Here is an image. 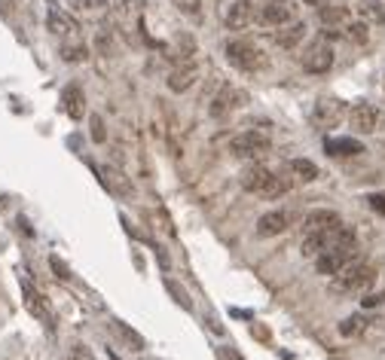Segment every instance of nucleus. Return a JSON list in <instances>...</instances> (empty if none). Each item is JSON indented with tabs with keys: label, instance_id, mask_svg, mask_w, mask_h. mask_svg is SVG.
I'll return each mask as SVG.
<instances>
[{
	"label": "nucleus",
	"instance_id": "23",
	"mask_svg": "<svg viewBox=\"0 0 385 360\" xmlns=\"http://www.w3.org/2000/svg\"><path fill=\"white\" fill-rule=\"evenodd\" d=\"M358 16H361V22H367V25H385V6L379 0H361Z\"/></svg>",
	"mask_w": 385,
	"mask_h": 360
},
{
	"label": "nucleus",
	"instance_id": "16",
	"mask_svg": "<svg viewBox=\"0 0 385 360\" xmlns=\"http://www.w3.org/2000/svg\"><path fill=\"white\" fill-rule=\"evenodd\" d=\"M349 6H337V4H321L318 6V18L324 28H346L349 25Z\"/></svg>",
	"mask_w": 385,
	"mask_h": 360
},
{
	"label": "nucleus",
	"instance_id": "12",
	"mask_svg": "<svg viewBox=\"0 0 385 360\" xmlns=\"http://www.w3.org/2000/svg\"><path fill=\"white\" fill-rule=\"evenodd\" d=\"M245 101H248V92H242L236 86H224L217 92V98L211 101V116H227V113L242 107Z\"/></svg>",
	"mask_w": 385,
	"mask_h": 360
},
{
	"label": "nucleus",
	"instance_id": "29",
	"mask_svg": "<svg viewBox=\"0 0 385 360\" xmlns=\"http://www.w3.org/2000/svg\"><path fill=\"white\" fill-rule=\"evenodd\" d=\"M74 4V9H80V13H104L107 9V0H70Z\"/></svg>",
	"mask_w": 385,
	"mask_h": 360
},
{
	"label": "nucleus",
	"instance_id": "15",
	"mask_svg": "<svg viewBox=\"0 0 385 360\" xmlns=\"http://www.w3.org/2000/svg\"><path fill=\"white\" fill-rule=\"evenodd\" d=\"M192 83H196V65H192V61H180V65L168 74V89L171 92H187Z\"/></svg>",
	"mask_w": 385,
	"mask_h": 360
},
{
	"label": "nucleus",
	"instance_id": "21",
	"mask_svg": "<svg viewBox=\"0 0 385 360\" xmlns=\"http://www.w3.org/2000/svg\"><path fill=\"white\" fill-rule=\"evenodd\" d=\"M306 37V25L303 22H288V25H281V31L276 34V43L281 46V49H293V46H300V40Z\"/></svg>",
	"mask_w": 385,
	"mask_h": 360
},
{
	"label": "nucleus",
	"instance_id": "32",
	"mask_svg": "<svg viewBox=\"0 0 385 360\" xmlns=\"http://www.w3.org/2000/svg\"><path fill=\"white\" fill-rule=\"evenodd\" d=\"M92 138H95V143H104V122H101V116H92Z\"/></svg>",
	"mask_w": 385,
	"mask_h": 360
},
{
	"label": "nucleus",
	"instance_id": "2",
	"mask_svg": "<svg viewBox=\"0 0 385 360\" xmlns=\"http://www.w3.org/2000/svg\"><path fill=\"white\" fill-rule=\"evenodd\" d=\"M242 187H245L248 192L260 195V199H278V195L288 192V180L278 178V174H272L269 168L254 165L251 171L242 174Z\"/></svg>",
	"mask_w": 385,
	"mask_h": 360
},
{
	"label": "nucleus",
	"instance_id": "19",
	"mask_svg": "<svg viewBox=\"0 0 385 360\" xmlns=\"http://www.w3.org/2000/svg\"><path fill=\"white\" fill-rule=\"evenodd\" d=\"M62 104H65V113H67L70 119H83L86 116V98H83V92H80L77 86H67L65 89Z\"/></svg>",
	"mask_w": 385,
	"mask_h": 360
},
{
	"label": "nucleus",
	"instance_id": "9",
	"mask_svg": "<svg viewBox=\"0 0 385 360\" xmlns=\"http://www.w3.org/2000/svg\"><path fill=\"white\" fill-rule=\"evenodd\" d=\"M46 25L49 31L62 40V43H70V40H80V22L70 13H65V9H58L53 6L49 9V16H46Z\"/></svg>",
	"mask_w": 385,
	"mask_h": 360
},
{
	"label": "nucleus",
	"instance_id": "20",
	"mask_svg": "<svg viewBox=\"0 0 385 360\" xmlns=\"http://www.w3.org/2000/svg\"><path fill=\"white\" fill-rule=\"evenodd\" d=\"M101 180H104V187L110 192H119V195H131V183L126 180V174L114 168V165H104L101 168Z\"/></svg>",
	"mask_w": 385,
	"mask_h": 360
},
{
	"label": "nucleus",
	"instance_id": "3",
	"mask_svg": "<svg viewBox=\"0 0 385 360\" xmlns=\"http://www.w3.org/2000/svg\"><path fill=\"white\" fill-rule=\"evenodd\" d=\"M269 135H263V131H242V135H236L229 141V153L236 159H260L269 153Z\"/></svg>",
	"mask_w": 385,
	"mask_h": 360
},
{
	"label": "nucleus",
	"instance_id": "22",
	"mask_svg": "<svg viewBox=\"0 0 385 360\" xmlns=\"http://www.w3.org/2000/svg\"><path fill=\"white\" fill-rule=\"evenodd\" d=\"M110 330H114L119 339H123V342L131 348V351H144V348H147L144 336H141L138 330H131V327H129L126 321H114V324H110Z\"/></svg>",
	"mask_w": 385,
	"mask_h": 360
},
{
	"label": "nucleus",
	"instance_id": "28",
	"mask_svg": "<svg viewBox=\"0 0 385 360\" xmlns=\"http://www.w3.org/2000/svg\"><path fill=\"white\" fill-rule=\"evenodd\" d=\"M166 290H168L171 296H175V302H178L180 308H192V302H190L187 290H184V287H180L178 281H168V278H166Z\"/></svg>",
	"mask_w": 385,
	"mask_h": 360
},
{
	"label": "nucleus",
	"instance_id": "31",
	"mask_svg": "<svg viewBox=\"0 0 385 360\" xmlns=\"http://www.w3.org/2000/svg\"><path fill=\"white\" fill-rule=\"evenodd\" d=\"M49 266H53L55 278H62V281H67V278H70V269H67V266H65L62 260H58V256H49Z\"/></svg>",
	"mask_w": 385,
	"mask_h": 360
},
{
	"label": "nucleus",
	"instance_id": "34",
	"mask_svg": "<svg viewBox=\"0 0 385 360\" xmlns=\"http://www.w3.org/2000/svg\"><path fill=\"white\" fill-rule=\"evenodd\" d=\"M370 208H373V211H379V214H385V192L370 195Z\"/></svg>",
	"mask_w": 385,
	"mask_h": 360
},
{
	"label": "nucleus",
	"instance_id": "25",
	"mask_svg": "<svg viewBox=\"0 0 385 360\" xmlns=\"http://www.w3.org/2000/svg\"><path fill=\"white\" fill-rule=\"evenodd\" d=\"M342 37L352 40L354 46H364L370 40V25L367 22H354V25H346L342 28Z\"/></svg>",
	"mask_w": 385,
	"mask_h": 360
},
{
	"label": "nucleus",
	"instance_id": "5",
	"mask_svg": "<svg viewBox=\"0 0 385 360\" xmlns=\"http://www.w3.org/2000/svg\"><path fill=\"white\" fill-rule=\"evenodd\" d=\"M300 61H303V70H309V74H327V70L333 67V49H330L327 40L318 37L303 49Z\"/></svg>",
	"mask_w": 385,
	"mask_h": 360
},
{
	"label": "nucleus",
	"instance_id": "7",
	"mask_svg": "<svg viewBox=\"0 0 385 360\" xmlns=\"http://www.w3.org/2000/svg\"><path fill=\"white\" fill-rule=\"evenodd\" d=\"M227 55H229L232 65L242 67V70L263 67V53H260L254 43H248V40H229V43H227Z\"/></svg>",
	"mask_w": 385,
	"mask_h": 360
},
{
	"label": "nucleus",
	"instance_id": "35",
	"mask_svg": "<svg viewBox=\"0 0 385 360\" xmlns=\"http://www.w3.org/2000/svg\"><path fill=\"white\" fill-rule=\"evenodd\" d=\"M217 360H242V354L232 348H217Z\"/></svg>",
	"mask_w": 385,
	"mask_h": 360
},
{
	"label": "nucleus",
	"instance_id": "26",
	"mask_svg": "<svg viewBox=\"0 0 385 360\" xmlns=\"http://www.w3.org/2000/svg\"><path fill=\"white\" fill-rule=\"evenodd\" d=\"M86 46L83 40H70V43H62V58L65 61H86Z\"/></svg>",
	"mask_w": 385,
	"mask_h": 360
},
{
	"label": "nucleus",
	"instance_id": "33",
	"mask_svg": "<svg viewBox=\"0 0 385 360\" xmlns=\"http://www.w3.org/2000/svg\"><path fill=\"white\" fill-rule=\"evenodd\" d=\"M67 360H95V354L89 351V348H83V345H77L74 351H70V357Z\"/></svg>",
	"mask_w": 385,
	"mask_h": 360
},
{
	"label": "nucleus",
	"instance_id": "30",
	"mask_svg": "<svg viewBox=\"0 0 385 360\" xmlns=\"http://www.w3.org/2000/svg\"><path fill=\"white\" fill-rule=\"evenodd\" d=\"M361 327H364V317L354 315V317H346V321L340 324V333L342 336H354V333H361Z\"/></svg>",
	"mask_w": 385,
	"mask_h": 360
},
{
	"label": "nucleus",
	"instance_id": "1",
	"mask_svg": "<svg viewBox=\"0 0 385 360\" xmlns=\"http://www.w3.org/2000/svg\"><path fill=\"white\" fill-rule=\"evenodd\" d=\"M376 281V269H373L370 263H358V260H352L346 269L333 275V281H330V293H337V296H349V293H361V290H367V287Z\"/></svg>",
	"mask_w": 385,
	"mask_h": 360
},
{
	"label": "nucleus",
	"instance_id": "14",
	"mask_svg": "<svg viewBox=\"0 0 385 360\" xmlns=\"http://www.w3.org/2000/svg\"><path fill=\"white\" fill-rule=\"evenodd\" d=\"M291 226V217L288 211H269L263 214V217L257 220V235L260 239H272V235H281Z\"/></svg>",
	"mask_w": 385,
	"mask_h": 360
},
{
	"label": "nucleus",
	"instance_id": "36",
	"mask_svg": "<svg viewBox=\"0 0 385 360\" xmlns=\"http://www.w3.org/2000/svg\"><path fill=\"white\" fill-rule=\"evenodd\" d=\"M309 6H321V4H330V0H306Z\"/></svg>",
	"mask_w": 385,
	"mask_h": 360
},
{
	"label": "nucleus",
	"instance_id": "11",
	"mask_svg": "<svg viewBox=\"0 0 385 360\" xmlns=\"http://www.w3.org/2000/svg\"><path fill=\"white\" fill-rule=\"evenodd\" d=\"M18 284H22V300H25V308H28V312H31L37 321H46V324L53 321V312H49V302L43 300V293H40L37 287L28 281V278H22Z\"/></svg>",
	"mask_w": 385,
	"mask_h": 360
},
{
	"label": "nucleus",
	"instance_id": "37",
	"mask_svg": "<svg viewBox=\"0 0 385 360\" xmlns=\"http://www.w3.org/2000/svg\"><path fill=\"white\" fill-rule=\"evenodd\" d=\"M382 89H385V83H382Z\"/></svg>",
	"mask_w": 385,
	"mask_h": 360
},
{
	"label": "nucleus",
	"instance_id": "6",
	"mask_svg": "<svg viewBox=\"0 0 385 360\" xmlns=\"http://www.w3.org/2000/svg\"><path fill=\"white\" fill-rule=\"evenodd\" d=\"M382 110H376L373 104H354L352 113H349V126L358 131V135H376V131L382 129Z\"/></svg>",
	"mask_w": 385,
	"mask_h": 360
},
{
	"label": "nucleus",
	"instance_id": "10",
	"mask_svg": "<svg viewBox=\"0 0 385 360\" xmlns=\"http://www.w3.org/2000/svg\"><path fill=\"white\" fill-rule=\"evenodd\" d=\"M291 18H293V9L291 6H281V0H269V4L257 6L254 22L263 25V28H281V25H288Z\"/></svg>",
	"mask_w": 385,
	"mask_h": 360
},
{
	"label": "nucleus",
	"instance_id": "8",
	"mask_svg": "<svg viewBox=\"0 0 385 360\" xmlns=\"http://www.w3.org/2000/svg\"><path fill=\"white\" fill-rule=\"evenodd\" d=\"M342 116H346V107H342L340 98H318L315 107H312V122L318 129H337Z\"/></svg>",
	"mask_w": 385,
	"mask_h": 360
},
{
	"label": "nucleus",
	"instance_id": "18",
	"mask_svg": "<svg viewBox=\"0 0 385 360\" xmlns=\"http://www.w3.org/2000/svg\"><path fill=\"white\" fill-rule=\"evenodd\" d=\"M324 150L330 153V156H361L364 147H361V141H354V138H330V141H324Z\"/></svg>",
	"mask_w": 385,
	"mask_h": 360
},
{
	"label": "nucleus",
	"instance_id": "13",
	"mask_svg": "<svg viewBox=\"0 0 385 360\" xmlns=\"http://www.w3.org/2000/svg\"><path fill=\"white\" fill-rule=\"evenodd\" d=\"M254 16H257L254 0H232L229 9H227V25L232 31H242V28H248L251 22H254Z\"/></svg>",
	"mask_w": 385,
	"mask_h": 360
},
{
	"label": "nucleus",
	"instance_id": "27",
	"mask_svg": "<svg viewBox=\"0 0 385 360\" xmlns=\"http://www.w3.org/2000/svg\"><path fill=\"white\" fill-rule=\"evenodd\" d=\"M175 6H178L180 16L192 18V22H199L202 18V0H175Z\"/></svg>",
	"mask_w": 385,
	"mask_h": 360
},
{
	"label": "nucleus",
	"instance_id": "4",
	"mask_svg": "<svg viewBox=\"0 0 385 360\" xmlns=\"http://www.w3.org/2000/svg\"><path fill=\"white\" fill-rule=\"evenodd\" d=\"M354 256H358V241L337 244V248H330V251H324V253L315 256V269L321 275H337V272L346 269Z\"/></svg>",
	"mask_w": 385,
	"mask_h": 360
},
{
	"label": "nucleus",
	"instance_id": "17",
	"mask_svg": "<svg viewBox=\"0 0 385 360\" xmlns=\"http://www.w3.org/2000/svg\"><path fill=\"white\" fill-rule=\"evenodd\" d=\"M340 214L337 211H327V208H318V211H312L309 217H306V232H327L333 229V226H340Z\"/></svg>",
	"mask_w": 385,
	"mask_h": 360
},
{
	"label": "nucleus",
	"instance_id": "24",
	"mask_svg": "<svg viewBox=\"0 0 385 360\" xmlns=\"http://www.w3.org/2000/svg\"><path fill=\"white\" fill-rule=\"evenodd\" d=\"M291 174L297 180H303V183H312V180H318V165L315 162H309V159H291Z\"/></svg>",
	"mask_w": 385,
	"mask_h": 360
}]
</instances>
